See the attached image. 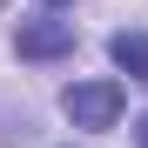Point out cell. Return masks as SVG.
Masks as SVG:
<instances>
[{
	"mask_svg": "<svg viewBox=\"0 0 148 148\" xmlns=\"http://www.w3.org/2000/svg\"><path fill=\"white\" fill-rule=\"evenodd\" d=\"M61 114L74 128H114L121 121V81H74L61 94Z\"/></svg>",
	"mask_w": 148,
	"mask_h": 148,
	"instance_id": "cell-1",
	"label": "cell"
},
{
	"mask_svg": "<svg viewBox=\"0 0 148 148\" xmlns=\"http://www.w3.org/2000/svg\"><path fill=\"white\" fill-rule=\"evenodd\" d=\"M14 47H20V61H61V54H74V27L67 20H20Z\"/></svg>",
	"mask_w": 148,
	"mask_h": 148,
	"instance_id": "cell-2",
	"label": "cell"
},
{
	"mask_svg": "<svg viewBox=\"0 0 148 148\" xmlns=\"http://www.w3.org/2000/svg\"><path fill=\"white\" fill-rule=\"evenodd\" d=\"M108 61L128 74V81H148V34H141V27H121V34L108 40Z\"/></svg>",
	"mask_w": 148,
	"mask_h": 148,
	"instance_id": "cell-3",
	"label": "cell"
},
{
	"mask_svg": "<svg viewBox=\"0 0 148 148\" xmlns=\"http://www.w3.org/2000/svg\"><path fill=\"white\" fill-rule=\"evenodd\" d=\"M135 148H148V114H141V121H135Z\"/></svg>",
	"mask_w": 148,
	"mask_h": 148,
	"instance_id": "cell-4",
	"label": "cell"
}]
</instances>
